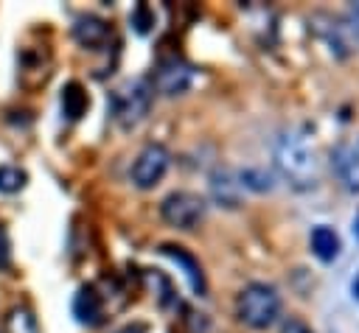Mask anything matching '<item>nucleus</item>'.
<instances>
[{"mask_svg": "<svg viewBox=\"0 0 359 333\" xmlns=\"http://www.w3.org/2000/svg\"><path fill=\"white\" fill-rule=\"evenodd\" d=\"M236 316L252 330H266L280 316L278 288L269 283H247L236 297Z\"/></svg>", "mask_w": 359, "mask_h": 333, "instance_id": "obj_1", "label": "nucleus"}, {"mask_svg": "<svg viewBox=\"0 0 359 333\" xmlns=\"http://www.w3.org/2000/svg\"><path fill=\"white\" fill-rule=\"evenodd\" d=\"M275 162L280 168V173L297 185V187H311L317 182V160L311 146L297 137V134H283L275 146Z\"/></svg>", "mask_w": 359, "mask_h": 333, "instance_id": "obj_2", "label": "nucleus"}, {"mask_svg": "<svg viewBox=\"0 0 359 333\" xmlns=\"http://www.w3.org/2000/svg\"><path fill=\"white\" fill-rule=\"evenodd\" d=\"M151 101H154L151 81L149 78H132V81H126L123 87H118L112 92V98H109L112 118L118 120L121 129H132L149 115Z\"/></svg>", "mask_w": 359, "mask_h": 333, "instance_id": "obj_3", "label": "nucleus"}, {"mask_svg": "<svg viewBox=\"0 0 359 333\" xmlns=\"http://www.w3.org/2000/svg\"><path fill=\"white\" fill-rule=\"evenodd\" d=\"M205 199L199 193L191 190H174L160 201V215L165 224L177 227V229H194L202 218H205Z\"/></svg>", "mask_w": 359, "mask_h": 333, "instance_id": "obj_4", "label": "nucleus"}, {"mask_svg": "<svg viewBox=\"0 0 359 333\" xmlns=\"http://www.w3.org/2000/svg\"><path fill=\"white\" fill-rule=\"evenodd\" d=\"M168 165H171V154L165 151V146H160V143H149V146L135 157L132 171H129V179H132L135 187L149 190V187L160 185V179L165 176Z\"/></svg>", "mask_w": 359, "mask_h": 333, "instance_id": "obj_5", "label": "nucleus"}, {"mask_svg": "<svg viewBox=\"0 0 359 333\" xmlns=\"http://www.w3.org/2000/svg\"><path fill=\"white\" fill-rule=\"evenodd\" d=\"M149 81H151V87L157 92L174 98V95H182L194 84V67L180 56H165V59L157 62V67H154Z\"/></svg>", "mask_w": 359, "mask_h": 333, "instance_id": "obj_6", "label": "nucleus"}, {"mask_svg": "<svg viewBox=\"0 0 359 333\" xmlns=\"http://www.w3.org/2000/svg\"><path fill=\"white\" fill-rule=\"evenodd\" d=\"M210 196L219 207H238L241 204V182L230 168H219L210 173Z\"/></svg>", "mask_w": 359, "mask_h": 333, "instance_id": "obj_7", "label": "nucleus"}, {"mask_svg": "<svg viewBox=\"0 0 359 333\" xmlns=\"http://www.w3.org/2000/svg\"><path fill=\"white\" fill-rule=\"evenodd\" d=\"M160 252H163L165 257H171L177 266H182V271H185V277H188V283H191V291L202 297L208 285H205V274H202L199 260H196L188 249H182V246H177V243H163Z\"/></svg>", "mask_w": 359, "mask_h": 333, "instance_id": "obj_8", "label": "nucleus"}, {"mask_svg": "<svg viewBox=\"0 0 359 333\" xmlns=\"http://www.w3.org/2000/svg\"><path fill=\"white\" fill-rule=\"evenodd\" d=\"M73 316L81 325H87V327H93V325H98L104 319V299H101V294L93 285H81L76 291V297H73Z\"/></svg>", "mask_w": 359, "mask_h": 333, "instance_id": "obj_9", "label": "nucleus"}, {"mask_svg": "<svg viewBox=\"0 0 359 333\" xmlns=\"http://www.w3.org/2000/svg\"><path fill=\"white\" fill-rule=\"evenodd\" d=\"M331 165L339 176V182L348 187V190H359V151L351 148V146H337L331 151Z\"/></svg>", "mask_w": 359, "mask_h": 333, "instance_id": "obj_10", "label": "nucleus"}, {"mask_svg": "<svg viewBox=\"0 0 359 333\" xmlns=\"http://www.w3.org/2000/svg\"><path fill=\"white\" fill-rule=\"evenodd\" d=\"M73 36L84 48H101L107 42V36H109V25L95 14H81L73 22Z\"/></svg>", "mask_w": 359, "mask_h": 333, "instance_id": "obj_11", "label": "nucleus"}, {"mask_svg": "<svg viewBox=\"0 0 359 333\" xmlns=\"http://www.w3.org/2000/svg\"><path fill=\"white\" fill-rule=\"evenodd\" d=\"M309 241H311V252H314V257H320L323 263H331V260L339 255V249H342L339 235H337L331 227H325V224L314 227Z\"/></svg>", "mask_w": 359, "mask_h": 333, "instance_id": "obj_12", "label": "nucleus"}, {"mask_svg": "<svg viewBox=\"0 0 359 333\" xmlns=\"http://www.w3.org/2000/svg\"><path fill=\"white\" fill-rule=\"evenodd\" d=\"M90 106V95L79 81H67L62 87V112L67 120H79Z\"/></svg>", "mask_w": 359, "mask_h": 333, "instance_id": "obj_13", "label": "nucleus"}, {"mask_svg": "<svg viewBox=\"0 0 359 333\" xmlns=\"http://www.w3.org/2000/svg\"><path fill=\"white\" fill-rule=\"evenodd\" d=\"M6 327H8V333H39L36 316H34V311L25 308V305L11 308V313L6 316Z\"/></svg>", "mask_w": 359, "mask_h": 333, "instance_id": "obj_14", "label": "nucleus"}, {"mask_svg": "<svg viewBox=\"0 0 359 333\" xmlns=\"http://www.w3.org/2000/svg\"><path fill=\"white\" fill-rule=\"evenodd\" d=\"M238 182H241V187H250V190H258V193H266V190L275 187V179L266 168H244L238 173Z\"/></svg>", "mask_w": 359, "mask_h": 333, "instance_id": "obj_15", "label": "nucleus"}, {"mask_svg": "<svg viewBox=\"0 0 359 333\" xmlns=\"http://www.w3.org/2000/svg\"><path fill=\"white\" fill-rule=\"evenodd\" d=\"M28 182V173L17 165H0V193H17Z\"/></svg>", "mask_w": 359, "mask_h": 333, "instance_id": "obj_16", "label": "nucleus"}, {"mask_svg": "<svg viewBox=\"0 0 359 333\" xmlns=\"http://www.w3.org/2000/svg\"><path fill=\"white\" fill-rule=\"evenodd\" d=\"M129 22H132V28H135L137 34H149L151 25H154V11L149 8V3H137V6L132 8Z\"/></svg>", "mask_w": 359, "mask_h": 333, "instance_id": "obj_17", "label": "nucleus"}, {"mask_svg": "<svg viewBox=\"0 0 359 333\" xmlns=\"http://www.w3.org/2000/svg\"><path fill=\"white\" fill-rule=\"evenodd\" d=\"M185 322L191 325V333H208V319L205 313H196V311H188Z\"/></svg>", "mask_w": 359, "mask_h": 333, "instance_id": "obj_18", "label": "nucleus"}, {"mask_svg": "<svg viewBox=\"0 0 359 333\" xmlns=\"http://www.w3.org/2000/svg\"><path fill=\"white\" fill-rule=\"evenodd\" d=\"M280 333H314L303 319H297V316H289L286 322H283V327H280Z\"/></svg>", "mask_w": 359, "mask_h": 333, "instance_id": "obj_19", "label": "nucleus"}, {"mask_svg": "<svg viewBox=\"0 0 359 333\" xmlns=\"http://www.w3.org/2000/svg\"><path fill=\"white\" fill-rule=\"evenodd\" d=\"M11 246H8V235H6V229L0 227V269H6L8 266V260H11V252H8Z\"/></svg>", "mask_w": 359, "mask_h": 333, "instance_id": "obj_20", "label": "nucleus"}, {"mask_svg": "<svg viewBox=\"0 0 359 333\" xmlns=\"http://www.w3.org/2000/svg\"><path fill=\"white\" fill-rule=\"evenodd\" d=\"M121 333H146V325H143V322H132V325H126Z\"/></svg>", "mask_w": 359, "mask_h": 333, "instance_id": "obj_21", "label": "nucleus"}, {"mask_svg": "<svg viewBox=\"0 0 359 333\" xmlns=\"http://www.w3.org/2000/svg\"><path fill=\"white\" fill-rule=\"evenodd\" d=\"M351 294H353V299H359V274H356L353 283H351Z\"/></svg>", "mask_w": 359, "mask_h": 333, "instance_id": "obj_22", "label": "nucleus"}, {"mask_svg": "<svg viewBox=\"0 0 359 333\" xmlns=\"http://www.w3.org/2000/svg\"><path fill=\"white\" fill-rule=\"evenodd\" d=\"M353 235H356V241H359V213H356V218H353Z\"/></svg>", "mask_w": 359, "mask_h": 333, "instance_id": "obj_23", "label": "nucleus"}]
</instances>
